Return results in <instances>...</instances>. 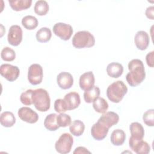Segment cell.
Segmentation results:
<instances>
[{
  "mask_svg": "<svg viewBox=\"0 0 154 154\" xmlns=\"http://www.w3.org/2000/svg\"><path fill=\"white\" fill-rule=\"evenodd\" d=\"M126 134L125 132L120 129H117L114 130L110 137V140L111 143L117 146H122L125 141Z\"/></svg>",
  "mask_w": 154,
  "mask_h": 154,
  "instance_id": "obj_20",
  "label": "cell"
},
{
  "mask_svg": "<svg viewBox=\"0 0 154 154\" xmlns=\"http://www.w3.org/2000/svg\"><path fill=\"white\" fill-rule=\"evenodd\" d=\"M22 29L21 27L17 25H13L10 27L7 40L9 44L12 46H18L22 40Z\"/></svg>",
  "mask_w": 154,
  "mask_h": 154,
  "instance_id": "obj_9",
  "label": "cell"
},
{
  "mask_svg": "<svg viewBox=\"0 0 154 154\" xmlns=\"http://www.w3.org/2000/svg\"><path fill=\"white\" fill-rule=\"evenodd\" d=\"M95 78L92 72L89 71L82 74L79 78V84L80 88L83 90H87L94 86Z\"/></svg>",
  "mask_w": 154,
  "mask_h": 154,
  "instance_id": "obj_17",
  "label": "cell"
},
{
  "mask_svg": "<svg viewBox=\"0 0 154 154\" xmlns=\"http://www.w3.org/2000/svg\"><path fill=\"white\" fill-rule=\"evenodd\" d=\"M128 92V88L122 81H117L111 84L106 89V96L113 103L120 102Z\"/></svg>",
  "mask_w": 154,
  "mask_h": 154,
  "instance_id": "obj_2",
  "label": "cell"
},
{
  "mask_svg": "<svg viewBox=\"0 0 154 154\" xmlns=\"http://www.w3.org/2000/svg\"><path fill=\"white\" fill-rule=\"evenodd\" d=\"M149 42V36L144 31H138L134 37L135 46L141 51H144L147 48Z\"/></svg>",
  "mask_w": 154,
  "mask_h": 154,
  "instance_id": "obj_15",
  "label": "cell"
},
{
  "mask_svg": "<svg viewBox=\"0 0 154 154\" xmlns=\"http://www.w3.org/2000/svg\"><path fill=\"white\" fill-rule=\"evenodd\" d=\"M8 3L10 4L11 8L16 11L26 10L29 8L32 4L31 0H9Z\"/></svg>",
  "mask_w": 154,
  "mask_h": 154,
  "instance_id": "obj_22",
  "label": "cell"
},
{
  "mask_svg": "<svg viewBox=\"0 0 154 154\" xmlns=\"http://www.w3.org/2000/svg\"><path fill=\"white\" fill-rule=\"evenodd\" d=\"M131 137L129 139L134 140H143L144 136V129L142 125L138 122H133L129 126Z\"/></svg>",
  "mask_w": 154,
  "mask_h": 154,
  "instance_id": "obj_18",
  "label": "cell"
},
{
  "mask_svg": "<svg viewBox=\"0 0 154 154\" xmlns=\"http://www.w3.org/2000/svg\"><path fill=\"white\" fill-rule=\"evenodd\" d=\"M100 88L97 86H93L88 90H85L84 93V99L85 102H93L100 95Z\"/></svg>",
  "mask_w": 154,
  "mask_h": 154,
  "instance_id": "obj_23",
  "label": "cell"
},
{
  "mask_svg": "<svg viewBox=\"0 0 154 154\" xmlns=\"http://www.w3.org/2000/svg\"><path fill=\"white\" fill-rule=\"evenodd\" d=\"M153 55H154V51H151L149 52L146 57L147 64L150 67H153Z\"/></svg>",
  "mask_w": 154,
  "mask_h": 154,
  "instance_id": "obj_35",
  "label": "cell"
},
{
  "mask_svg": "<svg viewBox=\"0 0 154 154\" xmlns=\"http://www.w3.org/2000/svg\"><path fill=\"white\" fill-rule=\"evenodd\" d=\"M108 103L107 101L103 97H98L93 102V107L94 110L99 113H105L108 108Z\"/></svg>",
  "mask_w": 154,
  "mask_h": 154,
  "instance_id": "obj_27",
  "label": "cell"
},
{
  "mask_svg": "<svg viewBox=\"0 0 154 154\" xmlns=\"http://www.w3.org/2000/svg\"><path fill=\"white\" fill-rule=\"evenodd\" d=\"M38 23L37 19L31 15L25 16L22 19V25L28 30L35 29L38 26Z\"/></svg>",
  "mask_w": 154,
  "mask_h": 154,
  "instance_id": "obj_28",
  "label": "cell"
},
{
  "mask_svg": "<svg viewBox=\"0 0 154 154\" xmlns=\"http://www.w3.org/2000/svg\"><path fill=\"white\" fill-rule=\"evenodd\" d=\"M129 72L126 76V81L131 87L141 84L146 78V72L143 63L139 59H133L128 63Z\"/></svg>",
  "mask_w": 154,
  "mask_h": 154,
  "instance_id": "obj_1",
  "label": "cell"
},
{
  "mask_svg": "<svg viewBox=\"0 0 154 154\" xmlns=\"http://www.w3.org/2000/svg\"><path fill=\"white\" fill-rule=\"evenodd\" d=\"M1 57L4 61H11L15 59L16 53L13 49L9 47H4L1 51Z\"/></svg>",
  "mask_w": 154,
  "mask_h": 154,
  "instance_id": "obj_30",
  "label": "cell"
},
{
  "mask_svg": "<svg viewBox=\"0 0 154 154\" xmlns=\"http://www.w3.org/2000/svg\"><path fill=\"white\" fill-rule=\"evenodd\" d=\"M109 129V128L102 123L97 121V122H96L91 128V134L93 138L96 140L100 141L106 137Z\"/></svg>",
  "mask_w": 154,
  "mask_h": 154,
  "instance_id": "obj_12",
  "label": "cell"
},
{
  "mask_svg": "<svg viewBox=\"0 0 154 154\" xmlns=\"http://www.w3.org/2000/svg\"><path fill=\"white\" fill-rule=\"evenodd\" d=\"M34 90L28 89L23 92L20 96V102L25 105H31L32 103V93Z\"/></svg>",
  "mask_w": 154,
  "mask_h": 154,
  "instance_id": "obj_32",
  "label": "cell"
},
{
  "mask_svg": "<svg viewBox=\"0 0 154 154\" xmlns=\"http://www.w3.org/2000/svg\"><path fill=\"white\" fill-rule=\"evenodd\" d=\"M57 114L51 113L48 115L44 120V126L48 130L50 131H55L60 127L57 122Z\"/></svg>",
  "mask_w": 154,
  "mask_h": 154,
  "instance_id": "obj_24",
  "label": "cell"
},
{
  "mask_svg": "<svg viewBox=\"0 0 154 154\" xmlns=\"http://www.w3.org/2000/svg\"><path fill=\"white\" fill-rule=\"evenodd\" d=\"M57 122L59 127H66L69 126L72 123L71 117L69 115L64 112L60 113L57 116Z\"/></svg>",
  "mask_w": 154,
  "mask_h": 154,
  "instance_id": "obj_31",
  "label": "cell"
},
{
  "mask_svg": "<svg viewBox=\"0 0 154 154\" xmlns=\"http://www.w3.org/2000/svg\"><path fill=\"white\" fill-rule=\"evenodd\" d=\"M0 73L7 81L13 82L19 77L20 70L16 66L10 64H3L0 67Z\"/></svg>",
  "mask_w": 154,
  "mask_h": 154,
  "instance_id": "obj_8",
  "label": "cell"
},
{
  "mask_svg": "<svg viewBox=\"0 0 154 154\" xmlns=\"http://www.w3.org/2000/svg\"><path fill=\"white\" fill-rule=\"evenodd\" d=\"M67 110H72L79 106L81 103L79 94L77 92L72 91L66 94L63 99Z\"/></svg>",
  "mask_w": 154,
  "mask_h": 154,
  "instance_id": "obj_13",
  "label": "cell"
},
{
  "mask_svg": "<svg viewBox=\"0 0 154 154\" xmlns=\"http://www.w3.org/2000/svg\"><path fill=\"white\" fill-rule=\"evenodd\" d=\"M74 154H83V153H91L90 151H88L87 148L82 146H79L76 147L73 151Z\"/></svg>",
  "mask_w": 154,
  "mask_h": 154,
  "instance_id": "obj_37",
  "label": "cell"
},
{
  "mask_svg": "<svg viewBox=\"0 0 154 154\" xmlns=\"http://www.w3.org/2000/svg\"><path fill=\"white\" fill-rule=\"evenodd\" d=\"M72 42L73 46L77 49L91 48L95 44V38L89 31H80L75 34Z\"/></svg>",
  "mask_w": 154,
  "mask_h": 154,
  "instance_id": "obj_4",
  "label": "cell"
},
{
  "mask_svg": "<svg viewBox=\"0 0 154 154\" xmlns=\"http://www.w3.org/2000/svg\"><path fill=\"white\" fill-rule=\"evenodd\" d=\"M153 13H154V7L150 6L146 8L145 14L147 18H149L151 20H153V19H154Z\"/></svg>",
  "mask_w": 154,
  "mask_h": 154,
  "instance_id": "obj_36",
  "label": "cell"
},
{
  "mask_svg": "<svg viewBox=\"0 0 154 154\" xmlns=\"http://www.w3.org/2000/svg\"><path fill=\"white\" fill-rule=\"evenodd\" d=\"M73 144V137L69 133L61 135L55 144V148L57 152L66 154L70 152Z\"/></svg>",
  "mask_w": 154,
  "mask_h": 154,
  "instance_id": "obj_5",
  "label": "cell"
},
{
  "mask_svg": "<svg viewBox=\"0 0 154 154\" xmlns=\"http://www.w3.org/2000/svg\"><path fill=\"white\" fill-rule=\"evenodd\" d=\"M35 37L38 42L46 43L50 40L52 37V32L49 28L42 27L37 31Z\"/></svg>",
  "mask_w": 154,
  "mask_h": 154,
  "instance_id": "obj_26",
  "label": "cell"
},
{
  "mask_svg": "<svg viewBox=\"0 0 154 154\" xmlns=\"http://www.w3.org/2000/svg\"><path fill=\"white\" fill-rule=\"evenodd\" d=\"M119 120V115L113 111H108L103 113L97 121L102 123L108 128L116 125Z\"/></svg>",
  "mask_w": 154,
  "mask_h": 154,
  "instance_id": "obj_16",
  "label": "cell"
},
{
  "mask_svg": "<svg viewBox=\"0 0 154 154\" xmlns=\"http://www.w3.org/2000/svg\"><path fill=\"white\" fill-rule=\"evenodd\" d=\"M32 103L39 111H47L51 106V99L48 92L43 88L34 90L32 93Z\"/></svg>",
  "mask_w": 154,
  "mask_h": 154,
  "instance_id": "obj_3",
  "label": "cell"
},
{
  "mask_svg": "<svg viewBox=\"0 0 154 154\" xmlns=\"http://www.w3.org/2000/svg\"><path fill=\"white\" fill-rule=\"evenodd\" d=\"M57 82L58 85L63 90H67L73 85V78L72 75L67 72L60 73L57 76Z\"/></svg>",
  "mask_w": 154,
  "mask_h": 154,
  "instance_id": "obj_14",
  "label": "cell"
},
{
  "mask_svg": "<svg viewBox=\"0 0 154 154\" xmlns=\"http://www.w3.org/2000/svg\"><path fill=\"white\" fill-rule=\"evenodd\" d=\"M0 122L2 126L10 128L13 126L16 123V118L13 112L4 111L1 114Z\"/></svg>",
  "mask_w": 154,
  "mask_h": 154,
  "instance_id": "obj_21",
  "label": "cell"
},
{
  "mask_svg": "<svg viewBox=\"0 0 154 154\" xmlns=\"http://www.w3.org/2000/svg\"><path fill=\"white\" fill-rule=\"evenodd\" d=\"M143 120L144 123L148 126L154 125V109H150L147 110L143 114Z\"/></svg>",
  "mask_w": 154,
  "mask_h": 154,
  "instance_id": "obj_33",
  "label": "cell"
},
{
  "mask_svg": "<svg viewBox=\"0 0 154 154\" xmlns=\"http://www.w3.org/2000/svg\"><path fill=\"white\" fill-rule=\"evenodd\" d=\"M54 109L55 111L59 113L64 112L67 110L64 101L62 99H58L55 100L54 102Z\"/></svg>",
  "mask_w": 154,
  "mask_h": 154,
  "instance_id": "obj_34",
  "label": "cell"
},
{
  "mask_svg": "<svg viewBox=\"0 0 154 154\" xmlns=\"http://www.w3.org/2000/svg\"><path fill=\"white\" fill-rule=\"evenodd\" d=\"M129 145L131 150L137 154H147L150 150L149 144L143 140H134L129 139Z\"/></svg>",
  "mask_w": 154,
  "mask_h": 154,
  "instance_id": "obj_11",
  "label": "cell"
},
{
  "mask_svg": "<svg viewBox=\"0 0 154 154\" xmlns=\"http://www.w3.org/2000/svg\"><path fill=\"white\" fill-rule=\"evenodd\" d=\"M123 72V66L117 62H112L106 67V72L108 76L113 78L120 77Z\"/></svg>",
  "mask_w": 154,
  "mask_h": 154,
  "instance_id": "obj_19",
  "label": "cell"
},
{
  "mask_svg": "<svg viewBox=\"0 0 154 154\" xmlns=\"http://www.w3.org/2000/svg\"><path fill=\"white\" fill-rule=\"evenodd\" d=\"M17 114L22 121L28 123H35L38 120V114L29 107H21L19 109Z\"/></svg>",
  "mask_w": 154,
  "mask_h": 154,
  "instance_id": "obj_10",
  "label": "cell"
},
{
  "mask_svg": "<svg viewBox=\"0 0 154 154\" xmlns=\"http://www.w3.org/2000/svg\"><path fill=\"white\" fill-rule=\"evenodd\" d=\"M34 12L39 16H44L49 11L48 3L44 0L37 1L34 5Z\"/></svg>",
  "mask_w": 154,
  "mask_h": 154,
  "instance_id": "obj_29",
  "label": "cell"
},
{
  "mask_svg": "<svg viewBox=\"0 0 154 154\" xmlns=\"http://www.w3.org/2000/svg\"><path fill=\"white\" fill-rule=\"evenodd\" d=\"M43 72L42 67L38 64H31L28 70V80L32 85L40 84L43 79Z\"/></svg>",
  "mask_w": 154,
  "mask_h": 154,
  "instance_id": "obj_6",
  "label": "cell"
},
{
  "mask_svg": "<svg viewBox=\"0 0 154 154\" xmlns=\"http://www.w3.org/2000/svg\"><path fill=\"white\" fill-rule=\"evenodd\" d=\"M84 129L85 125L79 120H74L69 125V131L70 133L76 137L81 136L83 134Z\"/></svg>",
  "mask_w": 154,
  "mask_h": 154,
  "instance_id": "obj_25",
  "label": "cell"
},
{
  "mask_svg": "<svg viewBox=\"0 0 154 154\" xmlns=\"http://www.w3.org/2000/svg\"><path fill=\"white\" fill-rule=\"evenodd\" d=\"M53 32L61 40L66 41L71 37L73 33V28L69 24L58 22L54 25Z\"/></svg>",
  "mask_w": 154,
  "mask_h": 154,
  "instance_id": "obj_7",
  "label": "cell"
}]
</instances>
